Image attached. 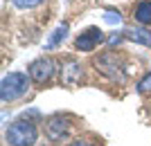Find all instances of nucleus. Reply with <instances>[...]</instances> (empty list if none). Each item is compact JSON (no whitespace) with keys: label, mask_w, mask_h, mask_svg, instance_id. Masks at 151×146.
Listing matches in <instances>:
<instances>
[{"label":"nucleus","mask_w":151,"mask_h":146,"mask_svg":"<svg viewBox=\"0 0 151 146\" xmlns=\"http://www.w3.org/2000/svg\"><path fill=\"white\" fill-rule=\"evenodd\" d=\"M14 7H18V9H34V7L43 5L45 0H9Z\"/></svg>","instance_id":"nucleus-11"},{"label":"nucleus","mask_w":151,"mask_h":146,"mask_svg":"<svg viewBox=\"0 0 151 146\" xmlns=\"http://www.w3.org/2000/svg\"><path fill=\"white\" fill-rule=\"evenodd\" d=\"M27 88H29V74H25V72H9L0 81V99L5 103L16 101V99H20L27 92Z\"/></svg>","instance_id":"nucleus-3"},{"label":"nucleus","mask_w":151,"mask_h":146,"mask_svg":"<svg viewBox=\"0 0 151 146\" xmlns=\"http://www.w3.org/2000/svg\"><path fill=\"white\" fill-rule=\"evenodd\" d=\"M57 72V63L52 61L50 56H41V58H34L29 65H27V74L34 83H47L54 76Z\"/></svg>","instance_id":"nucleus-4"},{"label":"nucleus","mask_w":151,"mask_h":146,"mask_svg":"<svg viewBox=\"0 0 151 146\" xmlns=\"http://www.w3.org/2000/svg\"><path fill=\"white\" fill-rule=\"evenodd\" d=\"M104 32H101L99 27H88V29H83L79 36H77V41H75V47L79 52H93L95 47L99 43H104Z\"/></svg>","instance_id":"nucleus-5"},{"label":"nucleus","mask_w":151,"mask_h":146,"mask_svg":"<svg viewBox=\"0 0 151 146\" xmlns=\"http://www.w3.org/2000/svg\"><path fill=\"white\" fill-rule=\"evenodd\" d=\"M122 34H124L126 41H133V43H138V45L151 47V29H147V27H129Z\"/></svg>","instance_id":"nucleus-8"},{"label":"nucleus","mask_w":151,"mask_h":146,"mask_svg":"<svg viewBox=\"0 0 151 146\" xmlns=\"http://www.w3.org/2000/svg\"><path fill=\"white\" fill-rule=\"evenodd\" d=\"M104 18H106V23H113V25H115V23H120L122 16H120V11H113V9H108V11L104 14Z\"/></svg>","instance_id":"nucleus-13"},{"label":"nucleus","mask_w":151,"mask_h":146,"mask_svg":"<svg viewBox=\"0 0 151 146\" xmlns=\"http://www.w3.org/2000/svg\"><path fill=\"white\" fill-rule=\"evenodd\" d=\"M81 74H83V68L79 61L75 58H65L61 65V83L63 85H77L81 81Z\"/></svg>","instance_id":"nucleus-7"},{"label":"nucleus","mask_w":151,"mask_h":146,"mask_svg":"<svg viewBox=\"0 0 151 146\" xmlns=\"http://www.w3.org/2000/svg\"><path fill=\"white\" fill-rule=\"evenodd\" d=\"M68 32H70V25L68 23H61V25L52 32V36L47 38V43H45V50H54V47H59V45L65 41V36H68Z\"/></svg>","instance_id":"nucleus-9"},{"label":"nucleus","mask_w":151,"mask_h":146,"mask_svg":"<svg viewBox=\"0 0 151 146\" xmlns=\"http://www.w3.org/2000/svg\"><path fill=\"white\" fill-rule=\"evenodd\" d=\"M7 144L9 146H34L38 140V130L34 126V121L29 119H16L7 128Z\"/></svg>","instance_id":"nucleus-1"},{"label":"nucleus","mask_w":151,"mask_h":146,"mask_svg":"<svg viewBox=\"0 0 151 146\" xmlns=\"http://www.w3.org/2000/svg\"><path fill=\"white\" fill-rule=\"evenodd\" d=\"M70 130V124L63 115H52L50 119L45 121V135L50 142H61Z\"/></svg>","instance_id":"nucleus-6"},{"label":"nucleus","mask_w":151,"mask_h":146,"mask_svg":"<svg viewBox=\"0 0 151 146\" xmlns=\"http://www.w3.org/2000/svg\"><path fill=\"white\" fill-rule=\"evenodd\" d=\"M133 18L138 20L140 25H151V2L149 0H142L135 5L133 9Z\"/></svg>","instance_id":"nucleus-10"},{"label":"nucleus","mask_w":151,"mask_h":146,"mask_svg":"<svg viewBox=\"0 0 151 146\" xmlns=\"http://www.w3.org/2000/svg\"><path fill=\"white\" fill-rule=\"evenodd\" d=\"M95 68L99 74H104L111 81H124L126 79V63L117 52H104L95 58Z\"/></svg>","instance_id":"nucleus-2"},{"label":"nucleus","mask_w":151,"mask_h":146,"mask_svg":"<svg viewBox=\"0 0 151 146\" xmlns=\"http://www.w3.org/2000/svg\"><path fill=\"white\" fill-rule=\"evenodd\" d=\"M70 146H93V144H90V142H86V140H75Z\"/></svg>","instance_id":"nucleus-14"},{"label":"nucleus","mask_w":151,"mask_h":146,"mask_svg":"<svg viewBox=\"0 0 151 146\" xmlns=\"http://www.w3.org/2000/svg\"><path fill=\"white\" fill-rule=\"evenodd\" d=\"M138 92H140V95H147V92H151V72H149V74H145V79L138 83Z\"/></svg>","instance_id":"nucleus-12"}]
</instances>
